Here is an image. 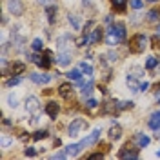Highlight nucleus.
<instances>
[{"label":"nucleus","mask_w":160,"mask_h":160,"mask_svg":"<svg viewBox=\"0 0 160 160\" xmlns=\"http://www.w3.org/2000/svg\"><path fill=\"white\" fill-rule=\"evenodd\" d=\"M48 137H49V131L40 129V131H37V133L33 135V140H42V138H48Z\"/></svg>","instance_id":"a878e982"},{"label":"nucleus","mask_w":160,"mask_h":160,"mask_svg":"<svg viewBox=\"0 0 160 160\" xmlns=\"http://www.w3.org/2000/svg\"><path fill=\"white\" fill-rule=\"evenodd\" d=\"M71 35H64V37H60V38H57V48H58L60 51H66L68 49V44H71Z\"/></svg>","instance_id":"2eb2a0df"},{"label":"nucleus","mask_w":160,"mask_h":160,"mask_svg":"<svg viewBox=\"0 0 160 160\" xmlns=\"http://www.w3.org/2000/svg\"><path fill=\"white\" fill-rule=\"evenodd\" d=\"M26 69V64L24 62H13V66H11V75H22Z\"/></svg>","instance_id":"a211bd4d"},{"label":"nucleus","mask_w":160,"mask_h":160,"mask_svg":"<svg viewBox=\"0 0 160 160\" xmlns=\"http://www.w3.org/2000/svg\"><path fill=\"white\" fill-rule=\"evenodd\" d=\"M57 13H58V8H57L55 4L46 6V17H48V22H49V24H55V22H57Z\"/></svg>","instance_id":"9d476101"},{"label":"nucleus","mask_w":160,"mask_h":160,"mask_svg":"<svg viewBox=\"0 0 160 160\" xmlns=\"http://www.w3.org/2000/svg\"><path fill=\"white\" fill-rule=\"evenodd\" d=\"M11 142H13V138H9V137H2V148L6 149V148L9 146Z\"/></svg>","instance_id":"f704fd0d"},{"label":"nucleus","mask_w":160,"mask_h":160,"mask_svg":"<svg viewBox=\"0 0 160 160\" xmlns=\"http://www.w3.org/2000/svg\"><path fill=\"white\" fill-rule=\"evenodd\" d=\"M84 128H86V120L84 118H75L69 124V128H68V135H69V137H77Z\"/></svg>","instance_id":"7ed1b4c3"},{"label":"nucleus","mask_w":160,"mask_h":160,"mask_svg":"<svg viewBox=\"0 0 160 160\" xmlns=\"http://www.w3.org/2000/svg\"><path fill=\"white\" fill-rule=\"evenodd\" d=\"M20 82H22V77H20V75H15V77H11V78L6 82V86H8V88H13V86H17Z\"/></svg>","instance_id":"bb28decb"},{"label":"nucleus","mask_w":160,"mask_h":160,"mask_svg":"<svg viewBox=\"0 0 160 160\" xmlns=\"http://www.w3.org/2000/svg\"><path fill=\"white\" fill-rule=\"evenodd\" d=\"M146 2H151V4H155V2H158V0H146Z\"/></svg>","instance_id":"a19ab883"},{"label":"nucleus","mask_w":160,"mask_h":160,"mask_svg":"<svg viewBox=\"0 0 160 160\" xmlns=\"http://www.w3.org/2000/svg\"><path fill=\"white\" fill-rule=\"evenodd\" d=\"M24 155H26V157H37V151L33 149V148H26V149H24Z\"/></svg>","instance_id":"72a5a7b5"},{"label":"nucleus","mask_w":160,"mask_h":160,"mask_svg":"<svg viewBox=\"0 0 160 160\" xmlns=\"http://www.w3.org/2000/svg\"><path fill=\"white\" fill-rule=\"evenodd\" d=\"M129 6L133 9H142L144 8V0H129Z\"/></svg>","instance_id":"c756f323"},{"label":"nucleus","mask_w":160,"mask_h":160,"mask_svg":"<svg viewBox=\"0 0 160 160\" xmlns=\"http://www.w3.org/2000/svg\"><path fill=\"white\" fill-rule=\"evenodd\" d=\"M89 38H91V44H98L100 40L104 38V29L98 28V26H95V29L89 31Z\"/></svg>","instance_id":"f8f14e48"},{"label":"nucleus","mask_w":160,"mask_h":160,"mask_svg":"<svg viewBox=\"0 0 160 160\" xmlns=\"http://www.w3.org/2000/svg\"><path fill=\"white\" fill-rule=\"evenodd\" d=\"M51 158H53V160H64V158H68V151H66V149H64V151H58V153L51 155Z\"/></svg>","instance_id":"c85d7f7f"},{"label":"nucleus","mask_w":160,"mask_h":160,"mask_svg":"<svg viewBox=\"0 0 160 160\" xmlns=\"http://www.w3.org/2000/svg\"><path fill=\"white\" fill-rule=\"evenodd\" d=\"M102 158H104V153H93V155L88 157V160H102Z\"/></svg>","instance_id":"473e14b6"},{"label":"nucleus","mask_w":160,"mask_h":160,"mask_svg":"<svg viewBox=\"0 0 160 160\" xmlns=\"http://www.w3.org/2000/svg\"><path fill=\"white\" fill-rule=\"evenodd\" d=\"M155 97H157V100H160V91H157V95H155Z\"/></svg>","instance_id":"ea45409f"},{"label":"nucleus","mask_w":160,"mask_h":160,"mask_svg":"<svg viewBox=\"0 0 160 160\" xmlns=\"http://www.w3.org/2000/svg\"><path fill=\"white\" fill-rule=\"evenodd\" d=\"M8 102H9L11 108H17V97H15V95H9V97H8Z\"/></svg>","instance_id":"c9c22d12"},{"label":"nucleus","mask_w":160,"mask_h":160,"mask_svg":"<svg viewBox=\"0 0 160 160\" xmlns=\"http://www.w3.org/2000/svg\"><path fill=\"white\" fill-rule=\"evenodd\" d=\"M146 42H148V37H146L144 33H137V35L129 40V51L131 53H142L144 48H146Z\"/></svg>","instance_id":"f257e3e1"},{"label":"nucleus","mask_w":160,"mask_h":160,"mask_svg":"<svg viewBox=\"0 0 160 160\" xmlns=\"http://www.w3.org/2000/svg\"><path fill=\"white\" fill-rule=\"evenodd\" d=\"M80 69L84 75H88V77H93V68H91L88 62H80Z\"/></svg>","instance_id":"5701e85b"},{"label":"nucleus","mask_w":160,"mask_h":160,"mask_svg":"<svg viewBox=\"0 0 160 160\" xmlns=\"http://www.w3.org/2000/svg\"><path fill=\"white\" fill-rule=\"evenodd\" d=\"M135 140H137V146H138V149L140 148H146V146H149V137L148 135H144V133H137L135 135Z\"/></svg>","instance_id":"dca6fc26"},{"label":"nucleus","mask_w":160,"mask_h":160,"mask_svg":"<svg viewBox=\"0 0 160 160\" xmlns=\"http://www.w3.org/2000/svg\"><path fill=\"white\" fill-rule=\"evenodd\" d=\"M148 88H149V82H142V84H140V91H142V93L148 91Z\"/></svg>","instance_id":"e433bc0d"},{"label":"nucleus","mask_w":160,"mask_h":160,"mask_svg":"<svg viewBox=\"0 0 160 160\" xmlns=\"http://www.w3.org/2000/svg\"><path fill=\"white\" fill-rule=\"evenodd\" d=\"M135 102H117V111H124V109H131Z\"/></svg>","instance_id":"393cba45"},{"label":"nucleus","mask_w":160,"mask_h":160,"mask_svg":"<svg viewBox=\"0 0 160 160\" xmlns=\"http://www.w3.org/2000/svg\"><path fill=\"white\" fill-rule=\"evenodd\" d=\"M157 66H158V60L155 58V57H148V60H146V69L153 71Z\"/></svg>","instance_id":"4be33fe9"},{"label":"nucleus","mask_w":160,"mask_h":160,"mask_svg":"<svg viewBox=\"0 0 160 160\" xmlns=\"http://www.w3.org/2000/svg\"><path fill=\"white\" fill-rule=\"evenodd\" d=\"M157 157H160V149H158V151H157Z\"/></svg>","instance_id":"79ce46f5"},{"label":"nucleus","mask_w":160,"mask_h":160,"mask_svg":"<svg viewBox=\"0 0 160 160\" xmlns=\"http://www.w3.org/2000/svg\"><path fill=\"white\" fill-rule=\"evenodd\" d=\"M26 109H28V113H31V115H38V111H40L38 98H37V97H28V98H26Z\"/></svg>","instance_id":"39448f33"},{"label":"nucleus","mask_w":160,"mask_h":160,"mask_svg":"<svg viewBox=\"0 0 160 160\" xmlns=\"http://www.w3.org/2000/svg\"><path fill=\"white\" fill-rule=\"evenodd\" d=\"M86 108H88V109H97V108H98V102L95 98H88L86 100Z\"/></svg>","instance_id":"7c9ffc66"},{"label":"nucleus","mask_w":160,"mask_h":160,"mask_svg":"<svg viewBox=\"0 0 160 160\" xmlns=\"http://www.w3.org/2000/svg\"><path fill=\"white\" fill-rule=\"evenodd\" d=\"M68 20H69V24L73 26V29H80V20L77 15H68Z\"/></svg>","instance_id":"b1692460"},{"label":"nucleus","mask_w":160,"mask_h":160,"mask_svg":"<svg viewBox=\"0 0 160 160\" xmlns=\"http://www.w3.org/2000/svg\"><path fill=\"white\" fill-rule=\"evenodd\" d=\"M31 49L37 51V53H40V51L44 49V40L42 38H35L33 42H31Z\"/></svg>","instance_id":"412c9836"},{"label":"nucleus","mask_w":160,"mask_h":160,"mask_svg":"<svg viewBox=\"0 0 160 160\" xmlns=\"http://www.w3.org/2000/svg\"><path fill=\"white\" fill-rule=\"evenodd\" d=\"M158 18H160V11L158 9H151L149 13H148V20H149V22H157Z\"/></svg>","instance_id":"cd10ccee"},{"label":"nucleus","mask_w":160,"mask_h":160,"mask_svg":"<svg viewBox=\"0 0 160 160\" xmlns=\"http://www.w3.org/2000/svg\"><path fill=\"white\" fill-rule=\"evenodd\" d=\"M58 95L62 98H71V95H73V86H71V82H66V84H62L58 88Z\"/></svg>","instance_id":"9b49d317"},{"label":"nucleus","mask_w":160,"mask_h":160,"mask_svg":"<svg viewBox=\"0 0 160 160\" xmlns=\"http://www.w3.org/2000/svg\"><path fill=\"white\" fill-rule=\"evenodd\" d=\"M66 77L69 80H73V82H78V80H82V69H71V71H68L66 73Z\"/></svg>","instance_id":"f3484780"},{"label":"nucleus","mask_w":160,"mask_h":160,"mask_svg":"<svg viewBox=\"0 0 160 160\" xmlns=\"http://www.w3.org/2000/svg\"><path fill=\"white\" fill-rule=\"evenodd\" d=\"M51 64H53V51H44L42 57H40V62L37 64V66L42 68V69H49Z\"/></svg>","instance_id":"423d86ee"},{"label":"nucleus","mask_w":160,"mask_h":160,"mask_svg":"<svg viewBox=\"0 0 160 160\" xmlns=\"http://www.w3.org/2000/svg\"><path fill=\"white\" fill-rule=\"evenodd\" d=\"M149 129L153 131H158L160 129V111H155V113H151V117H149Z\"/></svg>","instance_id":"ddd939ff"},{"label":"nucleus","mask_w":160,"mask_h":160,"mask_svg":"<svg viewBox=\"0 0 160 160\" xmlns=\"http://www.w3.org/2000/svg\"><path fill=\"white\" fill-rule=\"evenodd\" d=\"M111 6L115 8V11H126V6H128V0H111Z\"/></svg>","instance_id":"aec40b11"},{"label":"nucleus","mask_w":160,"mask_h":160,"mask_svg":"<svg viewBox=\"0 0 160 160\" xmlns=\"http://www.w3.org/2000/svg\"><path fill=\"white\" fill-rule=\"evenodd\" d=\"M151 44H153L155 49H160V37L158 35H153V37H151Z\"/></svg>","instance_id":"2f4dec72"},{"label":"nucleus","mask_w":160,"mask_h":160,"mask_svg":"<svg viewBox=\"0 0 160 160\" xmlns=\"http://www.w3.org/2000/svg\"><path fill=\"white\" fill-rule=\"evenodd\" d=\"M8 9L13 17H20L24 13V2L22 0H8Z\"/></svg>","instance_id":"20e7f679"},{"label":"nucleus","mask_w":160,"mask_h":160,"mask_svg":"<svg viewBox=\"0 0 160 160\" xmlns=\"http://www.w3.org/2000/svg\"><path fill=\"white\" fill-rule=\"evenodd\" d=\"M58 111H60V108H58L57 102H48V104H46V115H48L51 120H57Z\"/></svg>","instance_id":"6e6552de"},{"label":"nucleus","mask_w":160,"mask_h":160,"mask_svg":"<svg viewBox=\"0 0 160 160\" xmlns=\"http://www.w3.org/2000/svg\"><path fill=\"white\" fill-rule=\"evenodd\" d=\"M29 78L31 82H35V84H49L51 82V75H42V73H29Z\"/></svg>","instance_id":"0eeeda50"},{"label":"nucleus","mask_w":160,"mask_h":160,"mask_svg":"<svg viewBox=\"0 0 160 160\" xmlns=\"http://www.w3.org/2000/svg\"><path fill=\"white\" fill-rule=\"evenodd\" d=\"M73 58V55H71V51H60V55L57 57V64L58 66H68Z\"/></svg>","instance_id":"4468645a"},{"label":"nucleus","mask_w":160,"mask_h":160,"mask_svg":"<svg viewBox=\"0 0 160 160\" xmlns=\"http://www.w3.org/2000/svg\"><path fill=\"white\" fill-rule=\"evenodd\" d=\"M109 35L113 37H117L120 42H124L126 40V35H128V31H126V24L124 22H117V24H111V28L108 29Z\"/></svg>","instance_id":"f03ea898"},{"label":"nucleus","mask_w":160,"mask_h":160,"mask_svg":"<svg viewBox=\"0 0 160 160\" xmlns=\"http://www.w3.org/2000/svg\"><path fill=\"white\" fill-rule=\"evenodd\" d=\"M108 137H109L111 140H118L120 137H122V128H120V126H113L109 129V133H108Z\"/></svg>","instance_id":"6ab92c4d"},{"label":"nucleus","mask_w":160,"mask_h":160,"mask_svg":"<svg viewBox=\"0 0 160 160\" xmlns=\"http://www.w3.org/2000/svg\"><path fill=\"white\" fill-rule=\"evenodd\" d=\"M106 22H108V24H113V15H108V17H106Z\"/></svg>","instance_id":"58836bf2"},{"label":"nucleus","mask_w":160,"mask_h":160,"mask_svg":"<svg viewBox=\"0 0 160 160\" xmlns=\"http://www.w3.org/2000/svg\"><path fill=\"white\" fill-rule=\"evenodd\" d=\"M158 31H160V26H158Z\"/></svg>","instance_id":"37998d69"},{"label":"nucleus","mask_w":160,"mask_h":160,"mask_svg":"<svg viewBox=\"0 0 160 160\" xmlns=\"http://www.w3.org/2000/svg\"><path fill=\"white\" fill-rule=\"evenodd\" d=\"M51 2H55V0H38L40 6H51Z\"/></svg>","instance_id":"4c0bfd02"},{"label":"nucleus","mask_w":160,"mask_h":160,"mask_svg":"<svg viewBox=\"0 0 160 160\" xmlns=\"http://www.w3.org/2000/svg\"><path fill=\"white\" fill-rule=\"evenodd\" d=\"M137 149H138V148H137ZM137 149L133 151L129 146H124V148L120 149L118 157H120V158H138V151H137Z\"/></svg>","instance_id":"1a4fd4ad"}]
</instances>
